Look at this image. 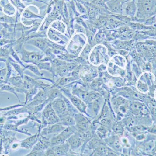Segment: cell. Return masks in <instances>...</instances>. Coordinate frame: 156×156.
Returning a JSON list of instances; mask_svg holds the SVG:
<instances>
[{
    "label": "cell",
    "mask_w": 156,
    "mask_h": 156,
    "mask_svg": "<svg viewBox=\"0 0 156 156\" xmlns=\"http://www.w3.org/2000/svg\"><path fill=\"white\" fill-rule=\"evenodd\" d=\"M68 72V70L67 68H63L61 70L59 73V75L61 76H64V75H67Z\"/></svg>",
    "instance_id": "f1b7e54d"
},
{
    "label": "cell",
    "mask_w": 156,
    "mask_h": 156,
    "mask_svg": "<svg viewBox=\"0 0 156 156\" xmlns=\"http://www.w3.org/2000/svg\"><path fill=\"white\" fill-rule=\"evenodd\" d=\"M29 59L32 61H36L38 60V56L34 54L29 55Z\"/></svg>",
    "instance_id": "4316f807"
},
{
    "label": "cell",
    "mask_w": 156,
    "mask_h": 156,
    "mask_svg": "<svg viewBox=\"0 0 156 156\" xmlns=\"http://www.w3.org/2000/svg\"><path fill=\"white\" fill-rule=\"evenodd\" d=\"M113 130L114 132L118 134H122L123 131V127L119 124H116L114 125Z\"/></svg>",
    "instance_id": "e0dca14e"
},
{
    "label": "cell",
    "mask_w": 156,
    "mask_h": 156,
    "mask_svg": "<svg viewBox=\"0 0 156 156\" xmlns=\"http://www.w3.org/2000/svg\"><path fill=\"white\" fill-rule=\"evenodd\" d=\"M126 125L129 127H132L135 123V120L132 118H128L126 121Z\"/></svg>",
    "instance_id": "603a6c76"
},
{
    "label": "cell",
    "mask_w": 156,
    "mask_h": 156,
    "mask_svg": "<svg viewBox=\"0 0 156 156\" xmlns=\"http://www.w3.org/2000/svg\"><path fill=\"white\" fill-rule=\"evenodd\" d=\"M65 128L60 123L54 124L53 125L45 128L44 130L43 131V135H46L52 133L61 132Z\"/></svg>",
    "instance_id": "30bf717a"
},
{
    "label": "cell",
    "mask_w": 156,
    "mask_h": 156,
    "mask_svg": "<svg viewBox=\"0 0 156 156\" xmlns=\"http://www.w3.org/2000/svg\"><path fill=\"white\" fill-rule=\"evenodd\" d=\"M137 5L135 0H133L128 4L126 8V13L129 16L133 17L136 14Z\"/></svg>",
    "instance_id": "8fae6325"
},
{
    "label": "cell",
    "mask_w": 156,
    "mask_h": 156,
    "mask_svg": "<svg viewBox=\"0 0 156 156\" xmlns=\"http://www.w3.org/2000/svg\"><path fill=\"white\" fill-rule=\"evenodd\" d=\"M97 75V73L96 72H93L92 73V77H94L96 76Z\"/></svg>",
    "instance_id": "7bdbcfd3"
},
{
    "label": "cell",
    "mask_w": 156,
    "mask_h": 156,
    "mask_svg": "<svg viewBox=\"0 0 156 156\" xmlns=\"http://www.w3.org/2000/svg\"><path fill=\"white\" fill-rule=\"evenodd\" d=\"M92 109L95 114L98 113L99 109V104L98 102L95 101L92 104Z\"/></svg>",
    "instance_id": "7402d4cb"
},
{
    "label": "cell",
    "mask_w": 156,
    "mask_h": 156,
    "mask_svg": "<svg viewBox=\"0 0 156 156\" xmlns=\"http://www.w3.org/2000/svg\"><path fill=\"white\" fill-rule=\"evenodd\" d=\"M89 16L90 18L92 19L95 18L96 14H97L95 12L92 8L89 11Z\"/></svg>",
    "instance_id": "484cf974"
},
{
    "label": "cell",
    "mask_w": 156,
    "mask_h": 156,
    "mask_svg": "<svg viewBox=\"0 0 156 156\" xmlns=\"http://www.w3.org/2000/svg\"><path fill=\"white\" fill-rule=\"evenodd\" d=\"M130 1V0H119V1L123 5L124 3H125V2H127Z\"/></svg>",
    "instance_id": "b9f144b4"
},
{
    "label": "cell",
    "mask_w": 156,
    "mask_h": 156,
    "mask_svg": "<svg viewBox=\"0 0 156 156\" xmlns=\"http://www.w3.org/2000/svg\"><path fill=\"white\" fill-rule=\"evenodd\" d=\"M75 67H76V65L72 64L69 65L68 67L69 70H71L74 69Z\"/></svg>",
    "instance_id": "d590c367"
},
{
    "label": "cell",
    "mask_w": 156,
    "mask_h": 156,
    "mask_svg": "<svg viewBox=\"0 0 156 156\" xmlns=\"http://www.w3.org/2000/svg\"><path fill=\"white\" fill-rule=\"evenodd\" d=\"M133 57L134 58H136V57H137V55H136V54H135L133 55Z\"/></svg>",
    "instance_id": "ee69618b"
},
{
    "label": "cell",
    "mask_w": 156,
    "mask_h": 156,
    "mask_svg": "<svg viewBox=\"0 0 156 156\" xmlns=\"http://www.w3.org/2000/svg\"><path fill=\"white\" fill-rule=\"evenodd\" d=\"M103 1L105 2H108L109 1V0H103Z\"/></svg>",
    "instance_id": "f6af8a7d"
},
{
    "label": "cell",
    "mask_w": 156,
    "mask_h": 156,
    "mask_svg": "<svg viewBox=\"0 0 156 156\" xmlns=\"http://www.w3.org/2000/svg\"><path fill=\"white\" fill-rule=\"evenodd\" d=\"M100 141L97 138H94L90 141L89 143V147L91 148H97L100 145Z\"/></svg>",
    "instance_id": "2e32d148"
},
{
    "label": "cell",
    "mask_w": 156,
    "mask_h": 156,
    "mask_svg": "<svg viewBox=\"0 0 156 156\" xmlns=\"http://www.w3.org/2000/svg\"><path fill=\"white\" fill-rule=\"evenodd\" d=\"M75 124L76 123V128L78 129L81 132L87 131L89 126V123L87 119L84 117L80 116L78 114L75 115L74 118Z\"/></svg>",
    "instance_id": "ba28073f"
},
{
    "label": "cell",
    "mask_w": 156,
    "mask_h": 156,
    "mask_svg": "<svg viewBox=\"0 0 156 156\" xmlns=\"http://www.w3.org/2000/svg\"><path fill=\"white\" fill-rule=\"evenodd\" d=\"M43 116L45 124H54L60 123L59 117L53 109L51 103L45 106L43 112Z\"/></svg>",
    "instance_id": "3957f363"
},
{
    "label": "cell",
    "mask_w": 156,
    "mask_h": 156,
    "mask_svg": "<svg viewBox=\"0 0 156 156\" xmlns=\"http://www.w3.org/2000/svg\"><path fill=\"white\" fill-rule=\"evenodd\" d=\"M101 123L103 125H109L110 123L111 122L108 119L104 118L101 120Z\"/></svg>",
    "instance_id": "1f68e13d"
},
{
    "label": "cell",
    "mask_w": 156,
    "mask_h": 156,
    "mask_svg": "<svg viewBox=\"0 0 156 156\" xmlns=\"http://www.w3.org/2000/svg\"><path fill=\"white\" fill-rule=\"evenodd\" d=\"M84 140L80 133L75 132L68 139L66 142L69 144L70 148L75 149L81 146Z\"/></svg>",
    "instance_id": "5b68a950"
},
{
    "label": "cell",
    "mask_w": 156,
    "mask_h": 156,
    "mask_svg": "<svg viewBox=\"0 0 156 156\" xmlns=\"http://www.w3.org/2000/svg\"><path fill=\"white\" fill-rule=\"evenodd\" d=\"M119 111L122 113H125L127 110V108L125 106L123 105H121L119 106Z\"/></svg>",
    "instance_id": "83f0119b"
},
{
    "label": "cell",
    "mask_w": 156,
    "mask_h": 156,
    "mask_svg": "<svg viewBox=\"0 0 156 156\" xmlns=\"http://www.w3.org/2000/svg\"><path fill=\"white\" fill-rule=\"evenodd\" d=\"M108 109L107 107H105L104 108V110L103 111V113H102V116H103V117H106V116L108 115Z\"/></svg>",
    "instance_id": "e575fe53"
},
{
    "label": "cell",
    "mask_w": 156,
    "mask_h": 156,
    "mask_svg": "<svg viewBox=\"0 0 156 156\" xmlns=\"http://www.w3.org/2000/svg\"><path fill=\"white\" fill-rule=\"evenodd\" d=\"M147 128L142 125H138L134 127L133 128V131L136 132H140L147 130Z\"/></svg>",
    "instance_id": "ac0fdd59"
},
{
    "label": "cell",
    "mask_w": 156,
    "mask_h": 156,
    "mask_svg": "<svg viewBox=\"0 0 156 156\" xmlns=\"http://www.w3.org/2000/svg\"><path fill=\"white\" fill-rule=\"evenodd\" d=\"M64 13L65 15L67 16V15H68L67 10L66 6L65 5L64 7Z\"/></svg>",
    "instance_id": "ab89813d"
},
{
    "label": "cell",
    "mask_w": 156,
    "mask_h": 156,
    "mask_svg": "<svg viewBox=\"0 0 156 156\" xmlns=\"http://www.w3.org/2000/svg\"><path fill=\"white\" fill-rule=\"evenodd\" d=\"M56 65L58 66H60L62 65V63L60 61H57L55 63Z\"/></svg>",
    "instance_id": "60d3db41"
},
{
    "label": "cell",
    "mask_w": 156,
    "mask_h": 156,
    "mask_svg": "<svg viewBox=\"0 0 156 156\" xmlns=\"http://www.w3.org/2000/svg\"><path fill=\"white\" fill-rule=\"evenodd\" d=\"M116 100L118 102L119 106L121 105H124L126 103V100L123 98V97H118V99H116Z\"/></svg>",
    "instance_id": "f546056e"
},
{
    "label": "cell",
    "mask_w": 156,
    "mask_h": 156,
    "mask_svg": "<svg viewBox=\"0 0 156 156\" xmlns=\"http://www.w3.org/2000/svg\"><path fill=\"white\" fill-rule=\"evenodd\" d=\"M109 144L113 145V147L116 150H119L121 148V144L118 139L116 138L114 140H111L109 142Z\"/></svg>",
    "instance_id": "9a60e30c"
},
{
    "label": "cell",
    "mask_w": 156,
    "mask_h": 156,
    "mask_svg": "<svg viewBox=\"0 0 156 156\" xmlns=\"http://www.w3.org/2000/svg\"><path fill=\"white\" fill-rule=\"evenodd\" d=\"M78 7L80 12L82 13H86V9L84 8V7L81 4L79 3L78 4Z\"/></svg>",
    "instance_id": "d6a6232c"
},
{
    "label": "cell",
    "mask_w": 156,
    "mask_h": 156,
    "mask_svg": "<svg viewBox=\"0 0 156 156\" xmlns=\"http://www.w3.org/2000/svg\"><path fill=\"white\" fill-rule=\"evenodd\" d=\"M154 142L153 141H150L146 143L145 145V148L146 150L150 151L154 147Z\"/></svg>",
    "instance_id": "ffe728a7"
},
{
    "label": "cell",
    "mask_w": 156,
    "mask_h": 156,
    "mask_svg": "<svg viewBox=\"0 0 156 156\" xmlns=\"http://www.w3.org/2000/svg\"><path fill=\"white\" fill-rule=\"evenodd\" d=\"M116 86L118 87H121L123 86V84L121 82H116Z\"/></svg>",
    "instance_id": "f35d334b"
},
{
    "label": "cell",
    "mask_w": 156,
    "mask_h": 156,
    "mask_svg": "<svg viewBox=\"0 0 156 156\" xmlns=\"http://www.w3.org/2000/svg\"><path fill=\"white\" fill-rule=\"evenodd\" d=\"M75 129L74 126H68L65 128L61 133L54 136L50 142V147L64 143L75 132Z\"/></svg>",
    "instance_id": "7a4b0ae2"
},
{
    "label": "cell",
    "mask_w": 156,
    "mask_h": 156,
    "mask_svg": "<svg viewBox=\"0 0 156 156\" xmlns=\"http://www.w3.org/2000/svg\"><path fill=\"white\" fill-rule=\"evenodd\" d=\"M107 8L113 13L121 14L122 13L123 4L119 0H109L106 2Z\"/></svg>",
    "instance_id": "52a82bcc"
},
{
    "label": "cell",
    "mask_w": 156,
    "mask_h": 156,
    "mask_svg": "<svg viewBox=\"0 0 156 156\" xmlns=\"http://www.w3.org/2000/svg\"><path fill=\"white\" fill-rule=\"evenodd\" d=\"M60 123L63 126H74L75 125V119L72 116L69 114L60 119Z\"/></svg>",
    "instance_id": "7c38bea8"
},
{
    "label": "cell",
    "mask_w": 156,
    "mask_h": 156,
    "mask_svg": "<svg viewBox=\"0 0 156 156\" xmlns=\"http://www.w3.org/2000/svg\"><path fill=\"white\" fill-rule=\"evenodd\" d=\"M122 95L123 97H126V98H130V95H129L128 93H127L126 92H123V93L122 94Z\"/></svg>",
    "instance_id": "8d00e7d4"
},
{
    "label": "cell",
    "mask_w": 156,
    "mask_h": 156,
    "mask_svg": "<svg viewBox=\"0 0 156 156\" xmlns=\"http://www.w3.org/2000/svg\"><path fill=\"white\" fill-rule=\"evenodd\" d=\"M145 138V136L143 134H138L136 136V139L138 140H142Z\"/></svg>",
    "instance_id": "836d02e7"
},
{
    "label": "cell",
    "mask_w": 156,
    "mask_h": 156,
    "mask_svg": "<svg viewBox=\"0 0 156 156\" xmlns=\"http://www.w3.org/2000/svg\"><path fill=\"white\" fill-rule=\"evenodd\" d=\"M99 96V94L98 93H96V92H94V93L89 94V102L95 100Z\"/></svg>",
    "instance_id": "44dd1931"
},
{
    "label": "cell",
    "mask_w": 156,
    "mask_h": 156,
    "mask_svg": "<svg viewBox=\"0 0 156 156\" xmlns=\"http://www.w3.org/2000/svg\"><path fill=\"white\" fill-rule=\"evenodd\" d=\"M98 131L99 133L101 134V135H102L103 136L106 134L107 132L106 129L103 126H101L99 128Z\"/></svg>",
    "instance_id": "cb8c5ba5"
},
{
    "label": "cell",
    "mask_w": 156,
    "mask_h": 156,
    "mask_svg": "<svg viewBox=\"0 0 156 156\" xmlns=\"http://www.w3.org/2000/svg\"><path fill=\"white\" fill-rule=\"evenodd\" d=\"M108 152V150L105 146L99 145V147L96 148L95 151L94 155L102 156L105 155Z\"/></svg>",
    "instance_id": "5bb4252c"
},
{
    "label": "cell",
    "mask_w": 156,
    "mask_h": 156,
    "mask_svg": "<svg viewBox=\"0 0 156 156\" xmlns=\"http://www.w3.org/2000/svg\"><path fill=\"white\" fill-rule=\"evenodd\" d=\"M124 90H125V91H127V92H133L132 90H131L130 88H128V87H125V88H124Z\"/></svg>",
    "instance_id": "74e56055"
},
{
    "label": "cell",
    "mask_w": 156,
    "mask_h": 156,
    "mask_svg": "<svg viewBox=\"0 0 156 156\" xmlns=\"http://www.w3.org/2000/svg\"><path fill=\"white\" fill-rule=\"evenodd\" d=\"M144 106L143 104L138 102H135L131 105V109L134 113H138L144 109Z\"/></svg>",
    "instance_id": "4fadbf2b"
},
{
    "label": "cell",
    "mask_w": 156,
    "mask_h": 156,
    "mask_svg": "<svg viewBox=\"0 0 156 156\" xmlns=\"http://www.w3.org/2000/svg\"><path fill=\"white\" fill-rule=\"evenodd\" d=\"M69 99L73 105L76 107L80 112L83 113H86L87 106L82 101L81 99L73 95L69 96Z\"/></svg>",
    "instance_id": "9c48e42d"
},
{
    "label": "cell",
    "mask_w": 156,
    "mask_h": 156,
    "mask_svg": "<svg viewBox=\"0 0 156 156\" xmlns=\"http://www.w3.org/2000/svg\"><path fill=\"white\" fill-rule=\"evenodd\" d=\"M51 103L53 109L60 119L69 114L71 115L68 111L67 104L64 99H55Z\"/></svg>",
    "instance_id": "277c9868"
},
{
    "label": "cell",
    "mask_w": 156,
    "mask_h": 156,
    "mask_svg": "<svg viewBox=\"0 0 156 156\" xmlns=\"http://www.w3.org/2000/svg\"><path fill=\"white\" fill-rule=\"evenodd\" d=\"M29 69L32 71L34 73H35L36 74H39L40 75V73L39 71L37 68L35 66H31L29 67Z\"/></svg>",
    "instance_id": "4dcf8cb0"
},
{
    "label": "cell",
    "mask_w": 156,
    "mask_h": 156,
    "mask_svg": "<svg viewBox=\"0 0 156 156\" xmlns=\"http://www.w3.org/2000/svg\"><path fill=\"white\" fill-rule=\"evenodd\" d=\"M72 78H64L61 80L60 84L61 85H63L68 84L72 81Z\"/></svg>",
    "instance_id": "d6986e66"
},
{
    "label": "cell",
    "mask_w": 156,
    "mask_h": 156,
    "mask_svg": "<svg viewBox=\"0 0 156 156\" xmlns=\"http://www.w3.org/2000/svg\"><path fill=\"white\" fill-rule=\"evenodd\" d=\"M36 46L40 48H43L45 46V43L40 40H38L36 41L35 43Z\"/></svg>",
    "instance_id": "d4e9b609"
},
{
    "label": "cell",
    "mask_w": 156,
    "mask_h": 156,
    "mask_svg": "<svg viewBox=\"0 0 156 156\" xmlns=\"http://www.w3.org/2000/svg\"><path fill=\"white\" fill-rule=\"evenodd\" d=\"M136 5L138 17L147 18L155 14L156 0H138Z\"/></svg>",
    "instance_id": "6da1fadb"
},
{
    "label": "cell",
    "mask_w": 156,
    "mask_h": 156,
    "mask_svg": "<svg viewBox=\"0 0 156 156\" xmlns=\"http://www.w3.org/2000/svg\"><path fill=\"white\" fill-rule=\"evenodd\" d=\"M52 148L55 156H67L70 149L69 144L66 141L62 144L56 145Z\"/></svg>",
    "instance_id": "8992f818"
}]
</instances>
